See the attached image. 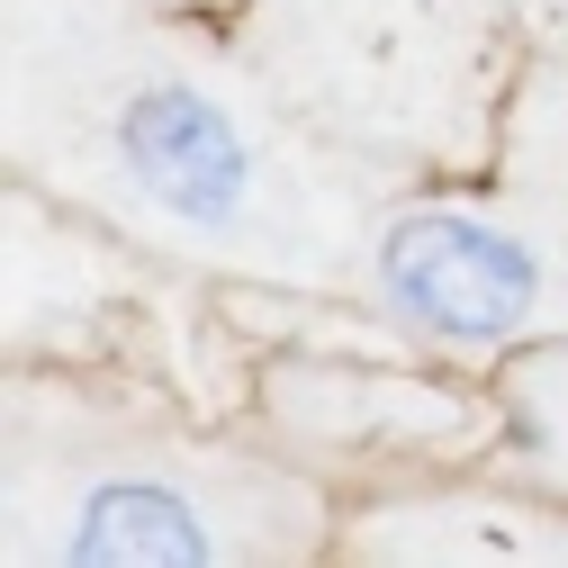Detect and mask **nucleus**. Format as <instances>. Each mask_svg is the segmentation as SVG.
I'll list each match as a JSON object with an SVG mask.
<instances>
[{
	"mask_svg": "<svg viewBox=\"0 0 568 568\" xmlns=\"http://www.w3.org/2000/svg\"><path fill=\"white\" fill-rule=\"evenodd\" d=\"M10 172L54 207L244 290L362 298L397 190L343 163L172 0H10Z\"/></svg>",
	"mask_w": 568,
	"mask_h": 568,
	"instance_id": "obj_1",
	"label": "nucleus"
},
{
	"mask_svg": "<svg viewBox=\"0 0 568 568\" xmlns=\"http://www.w3.org/2000/svg\"><path fill=\"white\" fill-rule=\"evenodd\" d=\"M343 515L307 460L172 434L82 379L10 388V559L37 568H253L316 559Z\"/></svg>",
	"mask_w": 568,
	"mask_h": 568,
	"instance_id": "obj_2",
	"label": "nucleus"
},
{
	"mask_svg": "<svg viewBox=\"0 0 568 568\" xmlns=\"http://www.w3.org/2000/svg\"><path fill=\"white\" fill-rule=\"evenodd\" d=\"M541 0H235V54L379 190L478 181L532 73Z\"/></svg>",
	"mask_w": 568,
	"mask_h": 568,
	"instance_id": "obj_3",
	"label": "nucleus"
},
{
	"mask_svg": "<svg viewBox=\"0 0 568 568\" xmlns=\"http://www.w3.org/2000/svg\"><path fill=\"white\" fill-rule=\"evenodd\" d=\"M362 307L434 362H506L532 334H568V235L506 181L397 190L362 253Z\"/></svg>",
	"mask_w": 568,
	"mask_h": 568,
	"instance_id": "obj_4",
	"label": "nucleus"
},
{
	"mask_svg": "<svg viewBox=\"0 0 568 568\" xmlns=\"http://www.w3.org/2000/svg\"><path fill=\"white\" fill-rule=\"evenodd\" d=\"M415 343L379 352H334L325 325L298 334V352H271L253 379L262 443H280L307 469H487L496 452V406L487 379L460 388L434 362H406Z\"/></svg>",
	"mask_w": 568,
	"mask_h": 568,
	"instance_id": "obj_5",
	"label": "nucleus"
},
{
	"mask_svg": "<svg viewBox=\"0 0 568 568\" xmlns=\"http://www.w3.org/2000/svg\"><path fill=\"white\" fill-rule=\"evenodd\" d=\"M334 550L379 568H568V506L496 469H424L362 496Z\"/></svg>",
	"mask_w": 568,
	"mask_h": 568,
	"instance_id": "obj_6",
	"label": "nucleus"
},
{
	"mask_svg": "<svg viewBox=\"0 0 568 568\" xmlns=\"http://www.w3.org/2000/svg\"><path fill=\"white\" fill-rule=\"evenodd\" d=\"M487 406H496L487 469L568 506V334H532L506 362H487Z\"/></svg>",
	"mask_w": 568,
	"mask_h": 568,
	"instance_id": "obj_7",
	"label": "nucleus"
},
{
	"mask_svg": "<svg viewBox=\"0 0 568 568\" xmlns=\"http://www.w3.org/2000/svg\"><path fill=\"white\" fill-rule=\"evenodd\" d=\"M172 10H199V19H235V0H172Z\"/></svg>",
	"mask_w": 568,
	"mask_h": 568,
	"instance_id": "obj_8",
	"label": "nucleus"
}]
</instances>
